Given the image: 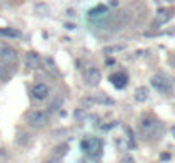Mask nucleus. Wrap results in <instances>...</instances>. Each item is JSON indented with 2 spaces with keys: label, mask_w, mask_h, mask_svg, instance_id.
I'll return each instance as SVG.
<instances>
[{
  "label": "nucleus",
  "mask_w": 175,
  "mask_h": 163,
  "mask_svg": "<svg viewBox=\"0 0 175 163\" xmlns=\"http://www.w3.org/2000/svg\"><path fill=\"white\" fill-rule=\"evenodd\" d=\"M139 129H141V134L143 138H148V139H151V138H160V133H162V122L155 119L153 115H145V117H141V121H139Z\"/></svg>",
  "instance_id": "nucleus-1"
},
{
  "label": "nucleus",
  "mask_w": 175,
  "mask_h": 163,
  "mask_svg": "<svg viewBox=\"0 0 175 163\" xmlns=\"http://www.w3.org/2000/svg\"><path fill=\"white\" fill-rule=\"evenodd\" d=\"M82 151L87 155L90 160H99L102 156V151H104V143L100 138H85L82 141Z\"/></svg>",
  "instance_id": "nucleus-2"
},
{
  "label": "nucleus",
  "mask_w": 175,
  "mask_h": 163,
  "mask_svg": "<svg viewBox=\"0 0 175 163\" xmlns=\"http://www.w3.org/2000/svg\"><path fill=\"white\" fill-rule=\"evenodd\" d=\"M27 122H29L32 127H44V126L49 122V115L48 112L44 111H32L27 114Z\"/></svg>",
  "instance_id": "nucleus-3"
},
{
  "label": "nucleus",
  "mask_w": 175,
  "mask_h": 163,
  "mask_svg": "<svg viewBox=\"0 0 175 163\" xmlns=\"http://www.w3.org/2000/svg\"><path fill=\"white\" fill-rule=\"evenodd\" d=\"M151 87L155 88L156 92L163 94V95H168L172 92V83L170 80H167L163 75H153L151 77Z\"/></svg>",
  "instance_id": "nucleus-4"
},
{
  "label": "nucleus",
  "mask_w": 175,
  "mask_h": 163,
  "mask_svg": "<svg viewBox=\"0 0 175 163\" xmlns=\"http://www.w3.org/2000/svg\"><path fill=\"white\" fill-rule=\"evenodd\" d=\"M88 19L95 20V22H100V20H106L109 22L111 19V14H109V9H107L106 5H97V7H94V9L88 10Z\"/></svg>",
  "instance_id": "nucleus-5"
},
{
  "label": "nucleus",
  "mask_w": 175,
  "mask_h": 163,
  "mask_svg": "<svg viewBox=\"0 0 175 163\" xmlns=\"http://www.w3.org/2000/svg\"><path fill=\"white\" fill-rule=\"evenodd\" d=\"M0 63L9 66V65H15L17 63V53L15 49L10 46H2L0 48Z\"/></svg>",
  "instance_id": "nucleus-6"
},
{
  "label": "nucleus",
  "mask_w": 175,
  "mask_h": 163,
  "mask_svg": "<svg viewBox=\"0 0 175 163\" xmlns=\"http://www.w3.org/2000/svg\"><path fill=\"white\" fill-rule=\"evenodd\" d=\"M175 10L174 9H167V7H162V9H158L156 12V20H155V26H162V24H165L168 20L174 17Z\"/></svg>",
  "instance_id": "nucleus-7"
},
{
  "label": "nucleus",
  "mask_w": 175,
  "mask_h": 163,
  "mask_svg": "<svg viewBox=\"0 0 175 163\" xmlns=\"http://www.w3.org/2000/svg\"><path fill=\"white\" fill-rule=\"evenodd\" d=\"M85 82L90 87L99 85V82H100V71L95 66H88L87 71H85Z\"/></svg>",
  "instance_id": "nucleus-8"
},
{
  "label": "nucleus",
  "mask_w": 175,
  "mask_h": 163,
  "mask_svg": "<svg viewBox=\"0 0 175 163\" xmlns=\"http://www.w3.org/2000/svg\"><path fill=\"white\" fill-rule=\"evenodd\" d=\"M49 95V87L46 83H36L32 87V97L36 100H44Z\"/></svg>",
  "instance_id": "nucleus-9"
},
{
  "label": "nucleus",
  "mask_w": 175,
  "mask_h": 163,
  "mask_svg": "<svg viewBox=\"0 0 175 163\" xmlns=\"http://www.w3.org/2000/svg\"><path fill=\"white\" fill-rule=\"evenodd\" d=\"M24 63H26V68L27 70H36L39 66V63H41V58L36 51H29L26 58H24Z\"/></svg>",
  "instance_id": "nucleus-10"
},
{
  "label": "nucleus",
  "mask_w": 175,
  "mask_h": 163,
  "mask_svg": "<svg viewBox=\"0 0 175 163\" xmlns=\"http://www.w3.org/2000/svg\"><path fill=\"white\" fill-rule=\"evenodd\" d=\"M109 80L112 82V85L116 87V88H124V87L127 85V77L124 75V73H114V75H111L109 77Z\"/></svg>",
  "instance_id": "nucleus-11"
},
{
  "label": "nucleus",
  "mask_w": 175,
  "mask_h": 163,
  "mask_svg": "<svg viewBox=\"0 0 175 163\" xmlns=\"http://www.w3.org/2000/svg\"><path fill=\"white\" fill-rule=\"evenodd\" d=\"M148 95H150V90H148L146 87H138L136 90H134V99H136L138 102L148 100Z\"/></svg>",
  "instance_id": "nucleus-12"
},
{
  "label": "nucleus",
  "mask_w": 175,
  "mask_h": 163,
  "mask_svg": "<svg viewBox=\"0 0 175 163\" xmlns=\"http://www.w3.org/2000/svg\"><path fill=\"white\" fill-rule=\"evenodd\" d=\"M0 36H4V38H19L20 32L17 31V29L5 27V29H0Z\"/></svg>",
  "instance_id": "nucleus-13"
},
{
  "label": "nucleus",
  "mask_w": 175,
  "mask_h": 163,
  "mask_svg": "<svg viewBox=\"0 0 175 163\" xmlns=\"http://www.w3.org/2000/svg\"><path fill=\"white\" fill-rule=\"evenodd\" d=\"M87 102H95V104H107V106H112L114 104V100L112 99H109V97H92V99H87Z\"/></svg>",
  "instance_id": "nucleus-14"
},
{
  "label": "nucleus",
  "mask_w": 175,
  "mask_h": 163,
  "mask_svg": "<svg viewBox=\"0 0 175 163\" xmlns=\"http://www.w3.org/2000/svg\"><path fill=\"white\" fill-rule=\"evenodd\" d=\"M10 77H12V73L9 71V66H5V65L0 63V80L2 82H7Z\"/></svg>",
  "instance_id": "nucleus-15"
},
{
  "label": "nucleus",
  "mask_w": 175,
  "mask_h": 163,
  "mask_svg": "<svg viewBox=\"0 0 175 163\" xmlns=\"http://www.w3.org/2000/svg\"><path fill=\"white\" fill-rule=\"evenodd\" d=\"M124 48H126L124 44H117V46H107V48H104V53H106V55H109V53H117V51H123Z\"/></svg>",
  "instance_id": "nucleus-16"
},
{
  "label": "nucleus",
  "mask_w": 175,
  "mask_h": 163,
  "mask_svg": "<svg viewBox=\"0 0 175 163\" xmlns=\"http://www.w3.org/2000/svg\"><path fill=\"white\" fill-rule=\"evenodd\" d=\"M68 151V144H60L58 148H56V151H55V155L56 156H61V155H65Z\"/></svg>",
  "instance_id": "nucleus-17"
},
{
  "label": "nucleus",
  "mask_w": 175,
  "mask_h": 163,
  "mask_svg": "<svg viewBox=\"0 0 175 163\" xmlns=\"http://www.w3.org/2000/svg\"><path fill=\"white\" fill-rule=\"evenodd\" d=\"M46 66H48V70H51L55 75H58V70H56V66H55V63H53L51 58H46Z\"/></svg>",
  "instance_id": "nucleus-18"
},
{
  "label": "nucleus",
  "mask_w": 175,
  "mask_h": 163,
  "mask_svg": "<svg viewBox=\"0 0 175 163\" xmlns=\"http://www.w3.org/2000/svg\"><path fill=\"white\" fill-rule=\"evenodd\" d=\"M123 163H134V160H133V156H124Z\"/></svg>",
  "instance_id": "nucleus-19"
},
{
  "label": "nucleus",
  "mask_w": 175,
  "mask_h": 163,
  "mask_svg": "<svg viewBox=\"0 0 175 163\" xmlns=\"http://www.w3.org/2000/svg\"><path fill=\"white\" fill-rule=\"evenodd\" d=\"M46 163H61V162H60L58 158H51V160H48Z\"/></svg>",
  "instance_id": "nucleus-20"
},
{
  "label": "nucleus",
  "mask_w": 175,
  "mask_h": 163,
  "mask_svg": "<svg viewBox=\"0 0 175 163\" xmlns=\"http://www.w3.org/2000/svg\"><path fill=\"white\" fill-rule=\"evenodd\" d=\"M162 160H170V155H168V153H163V155H162Z\"/></svg>",
  "instance_id": "nucleus-21"
},
{
  "label": "nucleus",
  "mask_w": 175,
  "mask_h": 163,
  "mask_svg": "<svg viewBox=\"0 0 175 163\" xmlns=\"http://www.w3.org/2000/svg\"><path fill=\"white\" fill-rule=\"evenodd\" d=\"M172 134L175 136V126H172Z\"/></svg>",
  "instance_id": "nucleus-22"
},
{
  "label": "nucleus",
  "mask_w": 175,
  "mask_h": 163,
  "mask_svg": "<svg viewBox=\"0 0 175 163\" xmlns=\"http://www.w3.org/2000/svg\"><path fill=\"white\" fill-rule=\"evenodd\" d=\"M78 163H85V162H83V160H80V162H78Z\"/></svg>",
  "instance_id": "nucleus-23"
},
{
  "label": "nucleus",
  "mask_w": 175,
  "mask_h": 163,
  "mask_svg": "<svg viewBox=\"0 0 175 163\" xmlns=\"http://www.w3.org/2000/svg\"><path fill=\"white\" fill-rule=\"evenodd\" d=\"M174 83H175V80H174Z\"/></svg>",
  "instance_id": "nucleus-24"
}]
</instances>
